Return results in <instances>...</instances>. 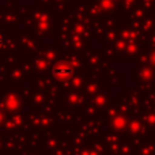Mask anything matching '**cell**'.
Returning a JSON list of instances; mask_svg holds the SVG:
<instances>
[{
	"label": "cell",
	"mask_w": 155,
	"mask_h": 155,
	"mask_svg": "<svg viewBox=\"0 0 155 155\" xmlns=\"http://www.w3.org/2000/svg\"><path fill=\"white\" fill-rule=\"evenodd\" d=\"M3 44H4V37H3V35L0 34V48L3 46Z\"/></svg>",
	"instance_id": "2"
},
{
	"label": "cell",
	"mask_w": 155,
	"mask_h": 155,
	"mask_svg": "<svg viewBox=\"0 0 155 155\" xmlns=\"http://www.w3.org/2000/svg\"><path fill=\"white\" fill-rule=\"evenodd\" d=\"M71 72H72V70H71L67 64H59V65H56V68L53 70L54 76L60 78V79H65V78H68L71 75Z\"/></svg>",
	"instance_id": "1"
}]
</instances>
